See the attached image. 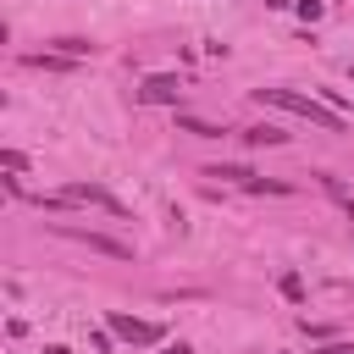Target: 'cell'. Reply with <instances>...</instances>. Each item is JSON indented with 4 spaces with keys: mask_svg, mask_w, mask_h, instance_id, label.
Instances as JSON below:
<instances>
[{
    "mask_svg": "<svg viewBox=\"0 0 354 354\" xmlns=\"http://www.w3.org/2000/svg\"><path fill=\"white\" fill-rule=\"evenodd\" d=\"M61 194H66L72 205H100V210H111V216H127V205H122V199H111V194H105V188H94V183H66Z\"/></svg>",
    "mask_w": 354,
    "mask_h": 354,
    "instance_id": "cell-3",
    "label": "cell"
},
{
    "mask_svg": "<svg viewBox=\"0 0 354 354\" xmlns=\"http://www.w3.org/2000/svg\"><path fill=\"white\" fill-rule=\"evenodd\" d=\"M177 94H183V83H177L171 72H155V77L138 83V100H144V105H177Z\"/></svg>",
    "mask_w": 354,
    "mask_h": 354,
    "instance_id": "cell-2",
    "label": "cell"
},
{
    "mask_svg": "<svg viewBox=\"0 0 354 354\" xmlns=\"http://www.w3.org/2000/svg\"><path fill=\"white\" fill-rule=\"evenodd\" d=\"M44 354H72V348H61V343H50V348H44Z\"/></svg>",
    "mask_w": 354,
    "mask_h": 354,
    "instance_id": "cell-15",
    "label": "cell"
},
{
    "mask_svg": "<svg viewBox=\"0 0 354 354\" xmlns=\"http://www.w3.org/2000/svg\"><path fill=\"white\" fill-rule=\"evenodd\" d=\"M266 6H271V11H282V6H293V0H266Z\"/></svg>",
    "mask_w": 354,
    "mask_h": 354,
    "instance_id": "cell-16",
    "label": "cell"
},
{
    "mask_svg": "<svg viewBox=\"0 0 354 354\" xmlns=\"http://www.w3.org/2000/svg\"><path fill=\"white\" fill-rule=\"evenodd\" d=\"M348 77H354V66H348Z\"/></svg>",
    "mask_w": 354,
    "mask_h": 354,
    "instance_id": "cell-17",
    "label": "cell"
},
{
    "mask_svg": "<svg viewBox=\"0 0 354 354\" xmlns=\"http://www.w3.org/2000/svg\"><path fill=\"white\" fill-rule=\"evenodd\" d=\"M0 166H6V171H22V166H28V155H17V149H6V155H0Z\"/></svg>",
    "mask_w": 354,
    "mask_h": 354,
    "instance_id": "cell-12",
    "label": "cell"
},
{
    "mask_svg": "<svg viewBox=\"0 0 354 354\" xmlns=\"http://www.w3.org/2000/svg\"><path fill=\"white\" fill-rule=\"evenodd\" d=\"M105 326H111L116 337H127V343H155V337H160V326H149V321H138V315H122V310H111Z\"/></svg>",
    "mask_w": 354,
    "mask_h": 354,
    "instance_id": "cell-5",
    "label": "cell"
},
{
    "mask_svg": "<svg viewBox=\"0 0 354 354\" xmlns=\"http://www.w3.org/2000/svg\"><path fill=\"white\" fill-rule=\"evenodd\" d=\"M166 354H194V348L188 343H166Z\"/></svg>",
    "mask_w": 354,
    "mask_h": 354,
    "instance_id": "cell-14",
    "label": "cell"
},
{
    "mask_svg": "<svg viewBox=\"0 0 354 354\" xmlns=\"http://www.w3.org/2000/svg\"><path fill=\"white\" fill-rule=\"evenodd\" d=\"M254 100H260V105H277V111H288V116H304V122L321 127V133H343V116H337L326 100H315V94H299V88H254Z\"/></svg>",
    "mask_w": 354,
    "mask_h": 354,
    "instance_id": "cell-1",
    "label": "cell"
},
{
    "mask_svg": "<svg viewBox=\"0 0 354 354\" xmlns=\"http://www.w3.org/2000/svg\"><path fill=\"white\" fill-rule=\"evenodd\" d=\"M249 188H254V194H293V183H277V177H254Z\"/></svg>",
    "mask_w": 354,
    "mask_h": 354,
    "instance_id": "cell-10",
    "label": "cell"
},
{
    "mask_svg": "<svg viewBox=\"0 0 354 354\" xmlns=\"http://www.w3.org/2000/svg\"><path fill=\"white\" fill-rule=\"evenodd\" d=\"M277 293L299 304V299H304V277H299V271H282V277H277Z\"/></svg>",
    "mask_w": 354,
    "mask_h": 354,
    "instance_id": "cell-9",
    "label": "cell"
},
{
    "mask_svg": "<svg viewBox=\"0 0 354 354\" xmlns=\"http://www.w3.org/2000/svg\"><path fill=\"white\" fill-rule=\"evenodd\" d=\"M177 127L194 133V138H221V133H227V127H216V122H205V116H177Z\"/></svg>",
    "mask_w": 354,
    "mask_h": 354,
    "instance_id": "cell-7",
    "label": "cell"
},
{
    "mask_svg": "<svg viewBox=\"0 0 354 354\" xmlns=\"http://www.w3.org/2000/svg\"><path fill=\"white\" fill-rule=\"evenodd\" d=\"M238 138H243V144H254V149H260V144H288V133H282V127H271V122H266V127H243Z\"/></svg>",
    "mask_w": 354,
    "mask_h": 354,
    "instance_id": "cell-6",
    "label": "cell"
},
{
    "mask_svg": "<svg viewBox=\"0 0 354 354\" xmlns=\"http://www.w3.org/2000/svg\"><path fill=\"white\" fill-rule=\"evenodd\" d=\"M61 232L88 243V249H100V254H111V260H133V243H122V238H105V232H88V227H61Z\"/></svg>",
    "mask_w": 354,
    "mask_h": 354,
    "instance_id": "cell-4",
    "label": "cell"
},
{
    "mask_svg": "<svg viewBox=\"0 0 354 354\" xmlns=\"http://www.w3.org/2000/svg\"><path fill=\"white\" fill-rule=\"evenodd\" d=\"M205 177H221V183H243V188L254 183V171H249V166H205Z\"/></svg>",
    "mask_w": 354,
    "mask_h": 354,
    "instance_id": "cell-8",
    "label": "cell"
},
{
    "mask_svg": "<svg viewBox=\"0 0 354 354\" xmlns=\"http://www.w3.org/2000/svg\"><path fill=\"white\" fill-rule=\"evenodd\" d=\"M321 354H354V343H326Z\"/></svg>",
    "mask_w": 354,
    "mask_h": 354,
    "instance_id": "cell-13",
    "label": "cell"
},
{
    "mask_svg": "<svg viewBox=\"0 0 354 354\" xmlns=\"http://www.w3.org/2000/svg\"><path fill=\"white\" fill-rule=\"evenodd\" d=\"M293 11H299L304 22H321V11H326V0H293Z\"/></svg>",
    "mask_w": 354,
    "mask_h": 354,
    "instance_id": "cell-11",
    "label": "cell"
}]
</instances>
